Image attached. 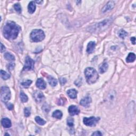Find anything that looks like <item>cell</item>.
Masks as SVG:
<instances>
[{
	"instance_id": "9a60e30c",
	"label": "cell",
	"mask_w": 136,
	"mask_h": 136,
	"mask_svg": "<svg viewBox=\"0 0 136 136\" xmlns=\"http://www.w3.org/2000/svg\"><path fill=\"white\" fill-rule=\"evenodd\" d=\"M28 12H29L30 13H34L36 10V4H35V2L34 1H31L29 3L28 6Z\"/></svg>"
},
{
	"instance_id": "44dd1931",
	"label": "cell",
	"mask_w": 136,
	"mask_h": 136,
	"mask_svg": "<svg viewBox=\"0 0 136 136\" xmlns=\"http://www.w3.org/2000/svg\"><path fill=\"white\" fill-rule=\"evenodd\" d=\"M1 78L4 79V80H7V79H8L10 78V74L9 73H7L6 72L2 70H1Z\"/></svg>"
},
{
	"instance_id": "f546056e",
	"label": "cell",
	"mask_w": 136,
	"mask_h": 136,
	"mask_svg": "<svg viewBox=\"0 0 136 136\" xmlns=\"http://www.w3.org/2000/svg\"><path fill=\"white\" fill-rule=\"evenodd\" d=\"M24 114L25 117H28L30 116V109L29 107H26L24 110Z\"/></svg>"
},
{
	"instance_id": "83f0119b",
	"label": "cell",
	"mask_w": 136,
	"mask_h": 136,
	"mask_svg": "<svg viewBox=\"0 0 136 136\" xmlns=\"http://www.w3.org/2000/svg\"><path fill=\"white\" fill-rule=\"evenodd\" d=\"M14 8L15 9V10L18 12L19 13H21V6H20V4L19 3H16L14 4Z\"/></svg>"
},
{
	"instance_id": "e0dca14e",
	"label": "cell",
	"mask_w": 136,
	"mask_h": 136,
	"mask_svg": "<svg viewBox=\"0 0 136 136\" xmlns=\"http://www.w3.org/2000/svg\"><path fill=\"white\" fill-rule=\"evenodd\" d=\"M108 64L106 62V61H104V62L103 63L102 65H100L99 66V72L101 73H103L105 72L107 70V68H108Z\"/></svg>"
},
{
	"instance_id": "8fae6325",
	"label": "cell",
	"mask_w": 136,
	"mask_h": 136,
	"mask_svg": "<svg viewBox=\"0 0 136 136\" xmlns=\"http://www.w3.org/2000/svg\"><path fill=\"white\" fill-rule=\"evenodd\" d=\"M91 102V97L88 96L84 97V98L82 99L80 102V104L84 107H88L90 104Z\"/></svg>"
},
{
	"instance_id": "cb8c5ba5",
	"label": "cell",
	"mask_w": 136,
	"mask_h": 136,
	"mask_svg": "<svg viewBox=\"0 0 136 136\" xmlns=\"http://www.w3.org/2000/svg\"><path fill=\"white\" fill-rule=\"evenodd\" d=\"M20 99H21V101L22 103L27 102L28 100L27 96L24 93H23V92H21V93H20Z\"/></svg>"
},
{
	"instance_id": "2e32d148",
	"label": "cell",
	"mask_w": 136,
	"mask_h": 136,
	"mask_svg": "<svg viewBox=\"0 0 136 136\" xmlns=\"http://www.w3.org/2000/svg\"><path fill=\"white\" fill-rule=\"evenodd\" d=\"M67 94L71 98L75 99L77 98V91L74 89H69L67 91Z\"/></svg>"
},
{
	"instance_id": "d6986e66",
	"label": "cell",
	"mask_w": 136,
	"mask_h": 136,
	"mask_svg": "<svg viewBox=\"0 0 136 136\" xmlns=\"http://www.w3.org/2000/svg\"><path fill=\"white\" fill-rule=\"evenodd\" d=\"M48 81L50 85H51L53 87L55 86L56 84H58L57 80L52 76L48 77Z\"/></svg>"
},
{
	"instance_id": "836d02e7",
	"label": "cell",
	"mask_w": 136,
	"mask_h": 136,
	"mask_svg": "<svg viewBox=\"0 0 136 136\" xmlns=\"http://www.w3.org/2000/svg\"><path fill=\"white\" fill-rule=\"evenodd\" d=\"M60 82H61V84H62V85H63L64 84H65V83L66 82V80L65 79V78H61L60 79Z\"/></svg>"
},
{
	"instance_id": "d4e9b609",
	"label": "cell",
	"mask_w": 136,
	"mask_h": 136,
	"mask_svg": "<svg viewBox=\"0 0 136 136\" xmlns=\"http://www.w3.org/2000/svg\"><path fill=\"white\" fill-rule=\"evenodd\" d=\"M35 121L38 124L40 125H43L46 123L45 121L42 118H40L39 117H35Z\"/></svg>"
},
{
	"instance_id": "30bf717a",
	"label": "cell",
	"mask_w": 136,
	"mask_h": 136,
	"mask_svg": "<svg viewBox=\"0 0 136 136\" xmlns=\"http://www.w3.org/2000/svg\"><path fill=\"white\" fill-rule=\"evenodd\" d=\"M68 111L69 113L71 115H78L79 113H80V110H79L77 107L76 106H74V105H71V106H69Z\"/></svg>"
},
{
	"instance_id": "603a6c76",
	"label": "cell",
	"mask_w": 136,
	"mask_h": 136,
	"mask_svg": "<svg viewBox=\"0 0 136 136\" xmlns=\"http://www.w3.org/2000/svg\"><path fill=\"white\" fill-rule=\"evenodd\" d=\"M4 58L7 60L9 61H14L15 60V58L14 56L13 55L11 54L10 53H6L4 54Z\"/></svg>"
},
{
	"instance_id": "4316f807",
	"label": "cell",
	"mask_w": 136,
	"mask_h": 136,
	"mask_svg": "<svg viewBox=\"0 0 136 136\" xmlns=\"http://www.w3.org/2000/svg\"><path fill=\"white\" fill-rule=\"evenodd\" d=\"M32 80H27L26 81L22 82L21 83V84L23 87H25V88H28V87H29L30 86V84H32Z\"/></svg>"
},
{
	"instance_id": "7c38bea8",
	"label": "cell",
	"mask_w": 136,
	"mask_h": 136,
	"mask_svg": "<svg viewBox=\"0 0 136 136\" xmlns=\"http://www.w3.org/2000/svg\"><path fill=\"white\" fill-rule=\"evenodd\" d=\"M36 86L40 89H45L46 87V84L45 82L42 78H39L37 79L36 81Z\"/></svg>"
},
{
	"instance_id": "ffe728a7",
	"label": "cell",
	"mask_w": 136,
	"mask_h": 136,
	"mask_svg": "<svg viewBox=\"0 0 136 136\" xmlns=\"http://www.w3.org/2000/svg\"><path fill=\"white\" fill-rule=\"evenodd\" d=\"M62 115H63L61 111H60V110H56V111L54 112L52 114L53 117L58 119H61L62 117Z\"/></svg>"
},
{
	"instance_id": "8d00e7d4",
	"label": "cell",
	"mask_w": 136,
	"mask_h": 136,
	"mask_svg": "<svg viewBox=\"0 0 136 136\" xmlns=\"http://www.w3.org/2000/svg\"><path fill=\"white\" fill-rule=\"evenodd\" d=\"M35 2H36V3H37L38 4H40L41 3H42L43 1H35Z\"/></svg>"
},
{
	"instance_id": "5bb4252c",
	"label": "cell",
	"mask_w": 136,
	"mask_h": 136,
	"mask_svg": "<svg viewBox=\"0 0 136 136\" xmlns=\"http://www.w3.org/2000/svg\"><path fill=\"white\" fill-rule=\"evenodd\" d=\"M2 125L4 128H9L11 127V122L7 118H3L1 121Z\"/></svg>"
},
{
	"instance_id": "9c48e42d",
	"label": "cell",
	"mask_w": 136,
	"mask_h": 136,
	"mask_svg": "<svg viewBox=\"0 0 136 136\" xmlns=\"http://www.w3.org/2000/svg\"><path fill=\"white\" fill-rule=\"evenodd\" d=\"M115 2L114 1H109L105 6H104L103 8L102 9V12L103 13H105L106 12H107L110 11V10H112L115 6Z\"/></svg>"
},
{
	"instance_id": "3957f363",
	"label": "cell",
	"mask_w": 136,
	"mask_h": 136,
	"mask_svg": "<svg viewBox=\"0 0 136 136\" xmlns=\"http://www.w3.org/2000/svg\"><path fill=\"white\" fill-rule=\"evenodd\" d=\"M45 37L44 32L40 29L34 30L30 34V38L34 42H41L44 39Z\"/></svg>"
},
{
	"instance_id": "7402d4cb",
	"label": "cell",
	"mask_w": 136,
	"mask_h": 136,
	"mask_svg": "<svg viewBox=\"0 0 136 136\" xmlns=\"http://www.w3.org/2000/svg\"><path fill=\"white\" fill-rule=\"evenodd\" d=\"M115 92L114 91H112L109 93L108 97H107V99L110 102H112L115 100Z\"/></svg>"
},
{
	"instance_id": "d6a6232c",
	"label": "cell",
	"mask_w": 136,
	"mask_h": 136,
	"mask_svg": "<svg viewBox=\"0 0 136 136\" xmlns=\"http://www.w3.org/2000/svg\"><path fill=\"white\" fill-rule=\"evenodd\" d=\"M102 133L100 131H96L92 134V136H102Z\"/></svg>"
},
{
	"instance_id": "1f68e13d",
	"label": "cell",
	"mask_w": 136,
	"mask_h": 136,
	"mask_svg": "<svg viewBox=\"0 0 136 136\" xmlns=\"http://www.w3.org/2000/svg\"><path fill=\"white\" fill-rule=\"evenodd\" d=\"M6 106H7V108L10 110H12L13 109V104H11V103L7 104Z\"/></svg>"
},
{
	"instance_id": "d590c367",
	"label": "cell",
	"mask_w": 136,
	"mask_h": 136,
	"mask_svg": "<svg viewBox=\"0 0 136 136\" xmlns=\"http://www.w3.org/2000/svg\"><path fill=\"white\" fill-rule=\"evenodd\" d=\"M131 42L133 44H135V43H136V38L135 37H131Z\"/></svg>"
},
{
	"instance_id": "4dcf8cb0",
	"label": "cell",
	"mask_w": 136,
	"mask_h": 136,
	"mask_svg": "<svg viewBox=\"0 0 136 136\" xmlns=\"http://www.w3.org/2000/svg\"><path fill=\"white\" fill-rule=\"evenodd\" d=\"M14 66H15L14 63H11L9 64V65H7V69H8L9 70H12L14 69Z\"/></svg>"
},
{
	"instance_id": "ac0fdd59",
	"label": "cell",
	"mask_w": 136,
	"mask_h": 136,
	"mask_svg": "<svg viewBox=\"0 0 136 136\" xmlns=\"http://www.w3.org/2000/svg\"><path fill=\"white\" fill-rule=\"evenodd\" d=\"M136 60V55L134 53H130L126 58V61L128 63L134 62Z\"/></svg>"
},
{
	"instance_id": "4fadbf2b",
	"label": "cell",
	"mask_w": 136,
	"mask_h": 136,
	"mask_svg": "<svg viewBox=\"0 0 136 136\" xmlns=\"http://www.w3.org/2000/svg\"><path fill=\"white\" fill-rule=\"evenodd\" d=\"M96 44L94 42H90L88 44V45H87V52L88 54H91V53L93 52V51L95 50V48Z\"/></svg>"
},
{
	"instance_id": "6da1fadb",
	"label": "cell",
	"mask_w": 136,
	"mask_h": 136,
	"mask_svg": "<svg viewBox=\"0 0 136 136\" xmlns=\"http://www.w3.org/2000/svg\"><path fill=\"white\" fill-rule=\"evenodd\" d=\"M21 28L13 21H8L3 28V35L4 37L9 40L16 39Z\"/></svg>"
},
{
	"instance_id": "8992f818",
	"label": "cell",
	"mask_w": 136,
	"mask_h": 136,
	"mask_svg": "<svg viewBox=\"0 0 136 136\" xmlns=\"http://www.w3.org/2000/svg\"><path fill=\"white\" fill-rule=\"evenodd\" d=\"M100 120L99 117H84L83 120L84 124L87 126L93 127L96 125Z\"/></svg>"
},
{
	"instance_id": "f1b7e54d",
	"label": "cell",
	"mask_w": 136,
	"mask_h": 136,
	"mask_svg": "<svg viewBox=\"0 0 136 136\" xmlns=\"http://www.w3.org/2000/svg\"><path fill=\"white\" fill-rule=\"evenodd\" d=\"M73 123H74V120L71 117H69L67 120V124L69 125L70 127H72L73 126Z\"/></svg>"
},
{
	"instance_id": "7a4b0ae2",
	"label": "cell",
	"mask_w": 136,
	"mask_h": 136,
	"mask_svg": "<svg viewBox=\"0 0 136 136\" xmlns=\"http://www.w3.org/2000/svg\"><path fill=\"white\" fill-rule=\"evenodd\" d=\"M87 82L89 84H93L96 83L98 79V74L95 69L93 68H87L84 70Z\"/></svg>"
},
{
	"instance_id": "277c9868",
	"label": "cell",
	"mask_w": 136,
	"mask_h": 136,
	"mask_svg": "<svg viewBox=\"0 0 136 136\" xmlns=\"http://www.w3.org/2000/svg\"><path fill=\"white\" fill-rule=\"evenodd\" d=\"M111 23V19L104 20L101 22H99L94 26L93 27L90 28V30L93 32H99L104 30L109 27L110 24Z\"/></svg>"
},
{
	"instance_id": "52a82bcc",
	"label": "cell",
	"mask_w": 136,
	"mask_h": 136,
	"mask_svg": "<svg viewBox=\"0 0 136 136\" xmlns=\"http://www.w3.org/2000/svg\"><path fill=\"white\" fill-rule=\"evenodd\" d=\"M34 68V61L29 56L26 58L25 64L24 67V70L25 71L32 70Z\"/></svg>"
},
{
	"instance_id": "e575fe53",
	"label": "cell",
	"mask_w": 136,
	"mask_h": 136,
	"mask_svg": "<svg viewBox=\"0 0 136 136\" xmlns=\"http://www.w3.org/2000/svg\"><path fill=\"white\" fill-rule=\"evenodd\" d=\"M6 50V47H5L3 45V44L1 43V52H3L4 50Z\"/></svg>"
},
{
	"instance_id": "5b68a950",
	"label": "cell",
	"mask_w": 136,
	"mask_h": 136,
	"mask_svg": "<svg viewBox=\"0 0 136 136\" xmlns=\"http://www.w3.org/2000/svg\"><path fill=\"white\" fill-rule=\"evenodd\" d=\"M1 100L4 102H7L11 98V92L9 87L4 86L1 89Z\"/></svg>"
},
{
	"instance_id": "484cf974",
	"label": "cell",
	"mask_w": 136,
	"mask_h": 136,
	"mask_svg": "<svg viewBox=\"0 0 136 136\" xmlns=\"http://www.w3.org/2000/svg\"><path fill=\"white\" fill-rule=\"evenodd\" d=\"M128 35V33L125 31L124 30H123L121 29L120 30L119 32V36L120 38H122V39H123L125 37L127 36Z\"/></svg>"
},
{
	"instance_id": "ba28073f",
	"label": "cell",
	"mask_w": 136,
	"mask_h": 136,
	"mask_svg": "<svg viewBox=\"0 0 136 136\" xmlns=\"http://www.w3.org/2000/svg\"><path fill=\"white\" fill-rule=\"evenodd\" d=\"M34 98L35 99V101L37 103H40L42 102L44 99V95L43 94L39 91H36L33 94Z\"/></svg>"
}]
</instances>
